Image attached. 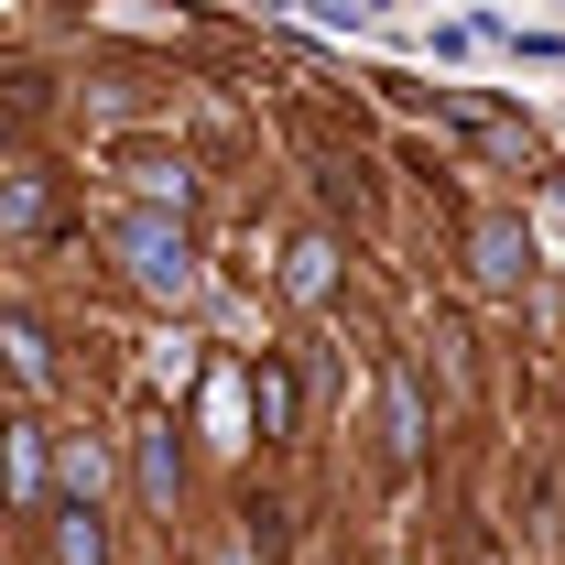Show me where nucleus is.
<instances>
[{"instance_id": "nucleus-9", "label": "nucleus", "mask_w": 565, "mask_h": 565, "mask_svg": "<svg viewBox=\"0 0 565 565\" xmlns=\"http://www.w3.org/2000/svg\"><path fill=\"white\" fill-rule=\"evenodd\" d=\"M0 349H11L22 381H55V349H44V327H33V316H0Z\"/></svg>"}, {"instance_id": "nucleus-1", "label": "nucleus", "mask_w": 565, "mask_h": 565, "mask_svg": "<svg viewBox=\"0 0 565 565\" xmlns=\"http://www.w3.org/2000/svg\"><path fill=\"white\" fill-rule=\"evenodd\" d=\"M109 250H120V273L141 282V294H196V239H185V217L174 207H131V217H109Z\"/></svg>"}, {"instance_id": "nucleus-11", "label": "nucleus", "mask_w": 565, "mask_h": 565, "mask_svg": "<svg viewBox=\"0 0 565 565\" xmlns=\"http://www.w3.org/2000/svg\"><path fill=\"white\" fill-rule=\"evenodd\" d=\"M316 11H327V22H359V0H316Z\"/></svg>"}, {"instance_id": "nucleus-2", "label": "nucleus", "mask_w": 565, "mask_h": 565, "mask_svg": "<svg viewBox=\"0 0 565 565\" xmlns=\"http://www.w3.org/2000/svg\"><path fill=\"white\" fill-rule=\"evenodd\" d=\"M468 262H479V282H522L533 273V228L522 217H479L468 228Z\"/></svg>"}, {"instance_id": "nucleus-5", "label": "nucleus", "mask_w": 565, "mask_h": 565, "mask_svg": "<svg viewBox=\"0 0 565 565\" xmlns=\"http://www.w3.org/2000/svg\"><path fill=\"white\" fill-rule=\"evenodd\" d=\"M131 479H141V500H152V511H174V490H185V457H174V435H163V424L131 446Z\"/></svg>"}, {"instance_id": "nucleus-4", "label": "nucleus", "mask_w": 565, "mask_h": 565, "mask_svg": "<svg viewBox=\"0 0 565 565\" xmlns=\"http://www.w3.org/2000/svg\"><path fill=\"white\" fill-rule=\"evenodd\" d=\"M446 120L479 141V152H500V163H533V131L511 120V109H479V98H446Z\"/></svg>"}, {"instance_id": "nucleus-10", "label": "nucleus", "mask_w": 565, "mask_h": 565, "mask_svg": "<svg viewBox=\"0 0 565 565\" xmlns=\"http://www.w3.org/2000/svg\"><path fill=\"white\" fill-rule=\"evenodd\" d=\"M55 479H66V500H98L109 468H98V446H87V435H66V446H55Z\"/></svg>"}, {"instance_id": "nucleus-3", "label": "nucleus", "mask_w": 565, "mask_h": 565, "mask_svg": "<svg viewBox=\"0 0 565 565\" xmlns=\"http://www.w3.org/2000/svg\"><path fill=\"white\" fill-rule=\"evenodd\" d=\"M282 294H294V305H327V294H338V239H327V228H305V239L282 250Z\"/></svg>"}, {"instance_id": "nucleus-6", "label": "nucleus", "mask_w": 565, "mask_h": 565, "mask_svg": "<svg viewBox=\"0 0 565 565\" xmlns=\"http://www.w3.org/2000/svg\"><path fill=\"white\" fill-rule=\"evenodd\" d=\"M381 435H392V457H424V392H414V370L381 381Z\"/></svg>"}, {"instance_id": "nucleus-12", "label": "nucleus", "mask_w": 565, "mask_h": 565, "mask_svg": "<svg viewBox=\"0 0 565 565\" xmlns=\"http://www.w3.org/2000/svg\"><path fill=\"white\" fill-rule=\"evenodd\" d=\"M0 490H11V446H0Z\"/></svg>"}, {"instance_id": "nucleus-7", "label": "nucleus", "mask_w": 565, "mask_h": 565, "mask_svg": "<svg viewBox=\"0 0 565 565\" xmlns=\"http://www.w3.org/2000/svg\"><path fill=\"white\" fill-rule=\"evenodd\" d=\"M55 565H109V533H98V500H55Z\"/></svg>"}, {"instance_id": "nucleus-8", "label": "nucleus", "mask_w": 565, "mask_h": 565, "mask_svg": "<svg viewBox=\"0 0 565 565\" xmlns=\"http://www.w3.org/2000/svg\"><path fill=\"white\" fill-rule=\"evenodd\" d=\"M250 424H262V435H294V370H282V359L250 370Z\"/></svg>"}]
</instances>
